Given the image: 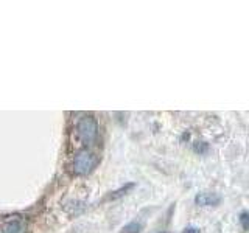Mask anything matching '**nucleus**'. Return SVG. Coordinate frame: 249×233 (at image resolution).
Returning a JSON list of instances; mask_svg holds the SVG:
<instances>
[{"instance_id": "nucleus-3", "label": "nucleus", "mask_w": 249, "mask_h": 233, "mask_svg": "<svg viewBox=\"0 0 249 233\" xmlns=\"http://www.w3.org/2000/svg\"><path fill=\"white\" fill-rule=\"evenodd\" d=\"M27 232V222L19 216H14L8 219L2 225V233H25Z\"/></svg>"}, {"instance_id": "nucleus-1", "label": "nucleus", "mask_w": 249, "mask_h": 233, "mask_svg": "<svg viewBox=\"0 0 249 233\" xmlns=\"http://www.w3.org/2000/svg\"><path fill=\"white\" fill-rule=\"evenodd\" d=\"M76 135L84 145H90L98 137V121L92 115H83L76 121Z\"/></svg>"}, {"instance_id": "nucleus-6", "label": "nucleus", "mask_w": 249, "mask_h": 233, "mask_svg": "<svg viewBox=\"0 0 249 233\" xmlns=\"http://www.w3.org/2000/svg\"><path fill=\"white\" fill-rule=\"evenodd\" d=\"M240 222H241V227H243V230L246 232L248 230V213L243 212L240 215Z\"/></svg>"}, {"instance_id": "nucleus-2", "label": "nucleus", "mask_w": 249, "mask_h": 233, "mask_svg": "<svg viewBox=\"0 0 249 233\" xmlns=\"http://www.w3.org/2000/svg\"><path fill=\"white\" fill-rule=\"evenodd\" d=\"M100 163V157L92 151H81L73 159V173L76 176H88Z\"/></svg>"}, {"instance_id": "nucleus-4", "label": "nucleus", "mask_w": 249, "mask_h": 233, "mask_svg": "<svg viewBox=\"0 0 249 233\" xmlns=\"http://www.w3.org/2000/svg\"><path fill=\"white\" fill-rule=\"evenodd\" d=\"M195 202L201 207H212V205H218L221 202V196L218 193H212V191H202L199 194H196L195 198Z\"/></svg>"}, {"instance_id": "nucleus-7", "label": "nucleus", "mask_w": 249, "mask_h": 233, "mask_svg": "<svg viewBox=\"0 0 249 233\" xmlns=\"http://www.w3.org/2000/svg\"><path fill=\"white\" fill-rule=\"evenodd\" d=\"M182 233H201V230L198 227H185Z\"/></svg>"}, {"instance_id": "nucleus-5", "label": "nucleus", "mask_w": 249, "mask_h": 233, "mask_svg": "<svg viewBox=\"0 0 249 233\" xmlns=\"http://www.w3.org/2000/svg\"><path fill=\"white\" fill-rule=\"evenodd\" d=\"M142 232V224L140 222H129L122 229V233H140Z\"/></svg>"}, {"instance_id": "nucleus-8", "label": "nucleus", "mask_w": 249, "mask_h": 233, "mask_svg": "<svg viewBox=\"0 0 249 233\" xmlns=\"http://www.w3.org/2000/svg\"><path fill=\"white\" fill-rule=\"evenodd\" d=\"M163 233H165V232H163Z\"/></svg>"}]
</instances>
